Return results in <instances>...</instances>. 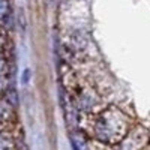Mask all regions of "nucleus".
<instances>
[{"label": "nucleus", "mask_w": 150, "mask_h": 150, "mask_svg": "<svg viewBox=\"0 0 150 150\" xmlns=\"http://www.w3.org/2000/svg\"><path fill=\"white\" fill-rule=\"evenodd\" d=\"M2 87H3V81H2V77H0V90H2Z\"/></svg>", "instance_id": "7"}, {"label": "nucleus", "mask_w": 150, "mask_h": 150, "mask_svg": "<svg viewBox=\"0 0 150 150\" xmlns=\"http://www.w3.org/2000/svg\"><path fill=\"white\" fill-rule=\"evenodd\" d=\"M3 68H5V59H3L2 54H0V72L3 71Z\"/></svg>", "instance_id": "6"}, {"label": "nucleus", "mask_w": 150, "mask_h": 150, "mask_svg": "<svg viewBox=\"0 0 150 150\" xmlns=\"http://www.w3.org/2000/svg\"><path fill=\"white\" fill-rule=\"evenodd\" d=\"M29 78H30V71H29V69H26V71L23 72V78H21V83H23V84H27Z\"/></svg>", "instance_id": "3"}, {"label": "nucleus", "mask_w": 150, "mask_h": 150, "mask_svg": "<svg viewBox=\"0 0 150 150\" xmlns=\"http://www.w3.org/2000/svg\"><path fill=\"white\" fill-rule=\"evenodd\" d=\"M5 114H6V110L3 108V105L0 104V120H2L3 117H5Z\"/></svg>", "instance_id": "5"}, {"label": "nucleus", "mask_w": 150, "mask_h": 150, "mask_svg": "<svg viewBox=\"0 0 150 150\" xmlns=\"http://www.w3.org/2000/svg\"><path fill=\"white\" fill-rule=\"evenodd\" d=\"M0 150H8V143L3 137H0Z\"/></svg>", "instance_id": "4"}, {"label": "nucleus", "mask_w": 150, "mask_h": 150, "mask_svg": "<svg viewBox=\"0 0 150 150\" xmlns=\"http://www.w3.org/2000/svg\"><path fill=\"white\" fill-rule=\"evenodd\" d=\"M92 104H93L92 98H89V96H83V98H81V107H83L84 110L90 108V107H92Z\"/></svg>", "instance_id": "1"}, {"label": "nucleus", "mask_w": 150, "mask_h": 150, "mask_svg": "<svg viewBox=\"0 0 150 150\" xmlns=\"http://www.w3.org/2000/svg\"><path fill=\"white\" fill-rule=\"evenodd\" d=\"M8 12V3L6 0H0V18H3Z\"/></svg>", "instance_id": "2"}]
</instances>
